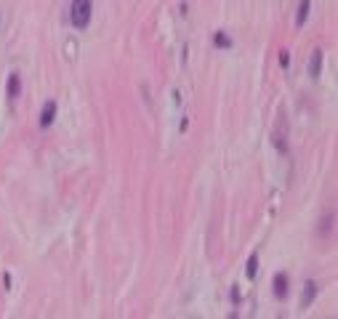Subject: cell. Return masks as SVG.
<instances>
[{"label":"cell","mask_w":338,"mask_h":319,"mask_svg":"<svg viewBox=\"0 0 338 319\" xmlns=\"http://www.w3.org/2000/svg\"><path fill=\"white\" fill-rule=\"evenodd\" d=\"M0 21H3V13H0Z\"/></svg>","instance_id":"obj_12"},{"label":"cell","mask_w":338,"mask_h":319,"mask_svg":"<svg viewBox=\"0 0 338 319\" xmlns=\"http://www.w3.org/2000/svg\"><path fill=\"white\" fill-rule=\"evenodd\" d=\"M213 43H216V48H224V51L232 48V37H229L226 32H216L213 35Z\"/></svg>","instance_id":"obj_8"},{"label":"cell","mask_w":338,"mask_h":319,"mask_svg":"<svg viewBox=\"0 0 338 319\" xmlns=\"http://www.w3.org/2000/svg\"><path fill=\"white\" fill-rule=\"evenodd\" d=\"M280 64H282V69H288V64H290V53L288 51H280Z\"/></svg>","instance_id":"obj_11"},{"label":"cell","mask_w":338,"mask_h":319,"mask_svg":"<svg viewBox=\"0 0 338 319\" xmlns=\"http://www.w3.org/2000/svg\"><path fill=\"white\" fill-rule=\"evenodd\" d=\"M56 101H45V106H43V112H40V128H48V125H53V120H56Z\"/></svg>","instance_id":"obj_5"},{"label":"cell","mask_w":338,"mask_h":319,"mask_svg":"<svg viewBox=\"0 0 338 319\" xmlns=\"http://www.w3.org/2000/svg\"><path fill=\"white\" fill-rule=\"evenodd\" d=\"M94 19V0H72L70 3V21L75 29H88Z\"/></svg>","instance_id":"obj_1"},{"label":"cell","mask_w":338,"mask_h":319,"mask_svg":"<svg viewBox=\"0 0 338 319\" xmlns=\"http://www.w3.org/2000/svg\"><path fill=\"white\" fill-rule=\"evenodd\" d=\"M288 285H290V279H288V274L282 271V274H277L274 277V282H272V287H274V295L282 301V298H288Z\"/></svg>","instance_id":"obj_6"},{"label":"cell","mask_w":338,"mask_h":319,"mask_svg":"<svg viewBox=\"0 0 338 319\" xmlns=\"http://www.w3.org/2000/svg\"><path fill=\"white\" fill-rule=\"evenodd\" d=\"M333 221H336V213H328V218L320 221V234L322 237H328L330 231H333Z\"/></svg>","instance_id":"obj_9"},{"label":"cell","mask_w":338,"mask_h":319,"mask_svg":"<svg viewBox=\"0 0 338 319\" xmlns=\"http://www.w3.org/2000/svg\"><path fill=\"white\" fill-rule=\"evenodd\" d=\"M322 64H325V53H322V48H314L312 59H309V77H312V80H317V77H320Z\"/></svg>","instance_id":"obj_3"},{"label":"cell","mask_w":338,"mask_h":319,"mask_svg":"<svg viewBox=\"0 0 338 319\" xmlns=\"http://www.w3.org/2000/svg\"><path fill=\"white\" fill-rule=\"evenodd\" d=\"M309 11H312V0H301L298 5V13H296V27H304L306 19H309Z\"/></svg>","instance_id":"obj_7"},{"label":"cell","mask_w":338,"mask_h":319,"mask_svg":"<svg viewBox=\"0 0 338 319\" xmlns=\"http://www.w3.org/2000/svg\"><path fill=\"white\" fill-rule=\"evenodd\" d=\"M256 271H258V255L253 253L250 258H248V269H245V277H248V279H256Z\"/></svg>","instance_id":"obj_10"},{"label":"cell","mask_w":338,"mask_h":319,"mask_svg":"<svg viewBox=\"0 0 338 319\" xmlns=\"http://www.w3.org/2000/svg\"><path fill=\"white\" fill-rule=\"evenodd\" d=\"M317 295H320V285L314 282V279H309V282L304 285V293H301V309H309Z\"/></svg>","instance_id":"obj_4"},{"label":"cell","mask_w":338,"mask_h":319,"mask_svg":"<svg viewBox=\"0 0 338 319\" xmlns=\"http://www.w3.org/2000/svg\"><path fill=\"white\" fill-rule=\"evenodd\" d=\"M5 96H8L11 104L21 96V75L19 72H11L8 75V83H5Z\"/></svg>","instance_id":"obj_2"}]
</instances>
